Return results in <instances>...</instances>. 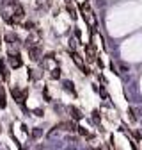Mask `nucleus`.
Wrapping results in <instances>:
<instances>
[{"label":"nucleus","mask_w":142,"mask_h":150,"mask_svg":"<svg viewBox=\"0 0 142 150\" xmlns=\"http://www.w3.org/2000/svg\"><path fill=\"white\" fill-rule=\"evenodd\" d=\"M29 54H30V59H32V61H38V59H39L41 50H39V47H36V45H34V47H30V48H29Z\"/></svg>","instance_id":"7"},{"label":"nucleus","mask_w":142,"mask_h":150,"mask_svg":"<svg viewBox=\"0 0 142 150\" xmlns=\"http://www.w3.org/2000/svg\"><path fill=\"white\" fill-rule=\"evenodd\" d=\"M23 27H25L27 30H34V23H32V22H27V23H25Z\"/></svg>","instance_id":"13"},{"label":"nucleus","mask_w":142,"mask_h":150,"mask_svg":"<svg viewBox=\"0 0 142 150\" xmlns=\"http://www.w3.org/2000/svg\"><path fill=\"white\" fill-rule=\"evenodd\" d=\"M38 2H45V0H38Z\"/></svg>","instance_id":"16"},{"label":"nucleus","mask_w":142,"mask_h":150,"mask_svg":"<svg viewBox=\"0 0 142 150\" xmlns=\"http://www.w3.org/2000/svg\"><path fill=\"white\" fill-rule=\"evenodd\" d=\"M50 77H52V79H59V77H61V70H59V68H53L52 73H50Z\"/></svg>","instance_id":"9"},{"label":"nucleus","mask_w":142,"mask_h":150,"mask_svg":"<svg viewBox=\"0 0 142 150\" xmlns=\"http://www.w3.org/2000/svg\"><path fill=\"white\" fill-rule=\"evenodd\" d=\"M68 13H69V16H71V18H77V13H75V9L71 7V6H68Z\"/></svg>","instance_id":"12"},{"label":"nucleus","mask_w":142,"mask_h":150,"mask_svg":"<svg viewBox=\"0 0 142 150\" xmlns=\"http://www.w3.org/2000/svg\"><path fill=\"white\" fill-rule=\"evenodd\" d=\"M71 57H73V61H75V64L80 68V70H84L85 68V63H84V59H82V55L80 54H77V52H73L71 54Z\"/></svg>","instance_id":"5"},{"label":"nucleus","mask_w":142,"mask_h":150,"mask_svg":"<svg viewBox=\"0 0 142 150\" xmlns=\"http://www.w3.org/2000/svg\"><path fill=\"white\" fill-rule=\"evenodd\" d=\"M13 14H14L13 18H14V20L18 22V20H22V18L25 16V9H23L22 6H14V11H13Z\"/></svg>","instance_id":"4"},{"label":"nucleus","mask_w":142,"mask_h":150,"mask_svg":"<svg viewBox=\"0 0 142 150\" xmlns=\"http://www.w3.org/2000/svg\"><path fill=\"white\" fill-rule=\"evenodd\" d=\"M93 116H94V120H96V122H100V112H98V111H94V112H93Z\"/></svg>","instance_id":"15"},{"label":"nucleus","mask_w":142,"mask_h":150,"mask_svg":"<svg viewBox=\"0 0 142 150\" xmlns=\"http://www.w3.org/2000/svg\"><path fill=\"white\" fill-rule=\"evenodd\" d=\"M77 132H80V134H82V136H85V138H91V134H89V132H87V129H84V127H78Z\"/></svg>","instance_id":"10"},{"label":"nucleus","mask_w":142,"mask_h":150,"mask_svg":"<svg viewBox=\"0 0 142 150\" xmlns=\"http://www.w3.org/2000/svg\"><path fill=\"white\" fill-rule=\"evenodd\" d=\"M69 112H71V118H73V120H82V118H84L82 111H80L78 107H75V105H71V107H69Z\"/></svg>","instance_id":"6"},{"label":"nucleus","mask_w":142,"mask_h":150,"mask_svg":"<svg viewBox=\"0 0 142 150\" xmlns=\"http://www.w3.org/2000/svg\"><path fill=\"white\" fill-rule=\"evenodd\" d=\"M80 11H82V14H84V20H85V22H87L89 25H94V23H96V18H94V13L91 11V6H89L87 2L80 6Z\"/></svg>","instance_id":"1"},{"label":"nucleus","mask_w":142,"mask_h":150,"mask_svg":"<svg viewBox=\"0 0 142 150\" xmlns=\"http://www.w3.org/2000/svg\"><path fill=\"white\" fill-rule=\"evenodd\" d=\"M128 115H130V120L132 122H137V116H135V111L133 109H128Z\"/></svg>","instance_id":"11"},{"label":"nucleus","mask_w":142,"mask_h":150,"mask_svg":"<svg viewBox=\"0 0 142 150\" xmlns=\"http://www.w3.org/2000/svg\"><path fill=\"white\" fill-rule=\"evenodd\" d=\"M7 61H9V66L11 68H20L22 64H23V61H22V57H20V54H9V57H7Z\"/></svg>","instance_id":"2"},{"label":"nucleus","mask_w":142,"mask_h":150,"mask_svg":"<svg viewBox=\"0 0 142 150\" xmlns=\"http://www.w3.org/2000/svg\"><path fill=\"white\" fill-rule=\"evenodd\" d=\"M34 115H36V116H43L45 112H43V109H34Z\"/></svg>","instance_id":"14"},{"label":"nucleus","mask_w":142,"mask_h":150,"mask_svg":"<svg viewBox=\"0 0 142 150\" xmlns=\"http://www.w3.org/2000/svg\"><path fill=\"white\" fill-rule=\"evenodd\" d=\"M64 89L69 91V93H73V95H77V91H75V84L71 82V81H64Z\"/></svg>","instance_id":"8"},{"label":"nucleus","mask_w":142,"mask_h":150,"mask_svg":"<svg viewBox=\"0 0 142 150\" xmlns=\"http://www.w3.org/2000/svg\"><path fill=\"white\" fill-rule=\"evenodd\" d=\"M11 93H13V97H14V100L16 102H23L25 100V97H27V89H20V88H18V86H14L13 89H11Z\"/></svg>","instance_id":"3"}]
</instances>
